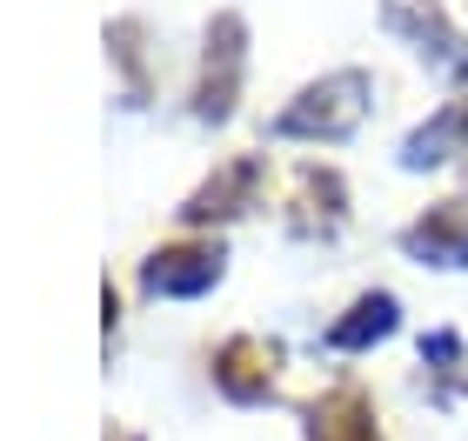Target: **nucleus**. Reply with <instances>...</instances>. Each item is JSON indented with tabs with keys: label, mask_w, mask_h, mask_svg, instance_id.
Instances as JSON below:
<instances>
[{
	"label": "nucleus",
	"mask_w": 468,
	"mask_h": 441,
	"mask_svg": "<svg viewBox=\"0 0 468 441\" xmlns=\"http://www.w3.org/2000/svg\"><path fill=\"white\" fill-rule=\"evenodd\" d=\"M241 68H248V20L215 14L201 34V68H195V121H228L241 100Z\"/></svg>",
	"instance_id": "obj_2"
},
{
	"label": "nucleus",
	"mask_w": 468,
	"mask_h": 441,
	"mask_svg": "<svg viewBox=\"0 0 468 441\" xmlns=\"http://www.w3.org/2000/svg\"><path fill=\"white\" fill-rule=\"evenodd\" d=\"M308 441H381L368 388L342 382V388H328L322 402H308Z\"/></svg>",
	"instance_id": "obj_9"
},
{
	"label": "nucleus",
	"mask_w": 468,
	"mask_h": 441,
	"mask_svg": "<svg viewBox=\"0 0 468 441\" xmlns=\"http://www.w3.org/2000/svg\"><path fill=\"white\" fill-rule=\"evenodd\" d=\"M401 247L429 268H468V201H435L401 227Z\"/></svg>",
	"instance_id": "obj_8"
},
{
	"label": "nucleus",
	"mask_w": 468,
	"mask_h": 441,
	"mask_svg": "<svg viewBox=\"0 0 468 441\" xmlns=\"http://www.w3.org/2000/svg\"><path fill=\"white\" fill-rule=\"evenodd\" d=\"M207 374L228 402H268L274 382H282V341H261V334H228L207 354Z\"/></svg>",
	"instance_id": "obj_4"
},
{
	"label": "nucleus",
	"mask_w": 468,
	"mask_h": 441,
	"mask_svg": "<svg viewBox=\"0 0 468 441\" xmlns=\"http://www.w3.org/2000/svg\"><path fill=\"white\" fill-rule=\"evenodd\" d=\"M449 114H455V128H462V147H468V94H455V100H449Z\"/></svg>",
	"instance_id": "obj_13"
},
{
	"label": "nucleus",
	"mask_w": 468,
	"mask_h": 441,
	"mask_svg": "<svg viewBox=\"0 0 468 441\" xmlns=\"http://www.w3.org/2000/svg\"><path fill=\"white\" fill-rule=\"evenodd\" d=\"M254 194H261V154H234V161H221L215 174H207L195 194L181 201V221H187V227L234 221L241 207H254Z\"/></svg>",
	"instance_id": "obj_5"
},
{
	"label": "nucleus",
	"mask_w": 468,
	"mask_h": 441,
	"mask_svg": "<svg viewBox=\"0 0 468 441\" xmlns=\"http://www.w3.org/2000/svg\"><path fill=\"white\" fill-rule=\"evenodd\" d=\"M421 368L441 374V402H455V394L468 388V354H462V334L455 328H435V334H421Z\"/></svg>",
	"instance_id": "obj_12"
},
{
	"label": "nucleus",
	"mask_w": 468,
	"mask_h": 441,
	"mask_svg": "<svg viewBox=\"0 0 468 441\" xmlns=\"http://www.w3.org/2000/svg\"><path fill=\"white\" fill-rule=\"evenodd\" d=\"M368 100H375V80L361 68H335L322 80H308L302 94L274 114V141H342L368 121Z\"/></svg>",
	"instance_id": "obj_1"
},
{
	"label": "nucleus",
	"mask_w": 468,
	"mask_h": 441,
	"mask_svg": "<svg viewBox=\"0 0 468 441\" xmlns=\"http://www.w3.org/2000/svg\"><path fill=\"white\" fill-rule=\"evenodd\" d=\"M108 441H141V435L134 428H108Z\"/></svg>",
	"instance_id": "obj_14"
},
{
	"label": "nucleus",
	"mask_w": 468,
	"mask_h": 441,
	"mask_svg": "<svg viewBox=\"0 0 468 441\" xmlns=\"http://www.w3.org/2000/svg\"><path fill=\"white\" fill-rule=\"evenodd\" d=\"M381 20H388V34H401L421 60L468 74V47H462V34L449 27V14H441L435 0H381Z\"/></svg>",
	"instance_id": "obj_6"
},
{
	"label": "nucleus",
	"mask_w": 468,
	"mask_h": 441,
	"mask_svg": "<svg viewBox=\"0 0 468 441\" xmlns=\"http://www.w3.org/2000/svg\"><path fill=\"white\" fill-rule=\"evenodd\" d=\"M228 275V255L221 241H161L154 255L141 261V294L154 301H195Z\"/></svg>",
	"instance_id": "obj_3"
},
{
	"label": "nucleus",
	"mask_w": 468,
	"mask_h": 441,
	"mask_svg": "<svg viewBox=\"0 0 468 441\" xmlns=\"http://www.w3.org/2000/svg\"><path fill=\"white\" fill-rule=\"evenodd\" d=\"M101 40H108V60L121 74L127 108H147V94H154V74H147V27H141V20H108Z\"/></svg>",
	"instance_id": "obj_11"
},
{
	"label": "nucleus",
	"mask_w": 468,
	"mask_h": 441,
	"mask_svg": "<svg viewBox=\"0 0 468 441\" xmlns=\"http://www.w3.org/2000/svg\"><path fill=\"white\" fill-rule=\"evenodd\" d=\"M395 328H401V301L388 288H368V294H355V301L342 308V321H328V348L335 354H361V348L388 341Z\"/></svg>",
	"instance_id": "obj_10"
},
{
	"label": "nucleus",
	"mask_w": 468,
	"mask_h": 441,
	"mask_svg": "<svg viewBox=\"0 0 468 441\" xmlns=\"http://www.w3.org/2000/svg\"><path fill=\"white\" fill-rule=\"evenodd\" d=\"M342 221H348V181L322 161H302L288 187V227L294 235H335Z\"/></svg>",
	"instance_id": "obj_7"
}]
</instances>
